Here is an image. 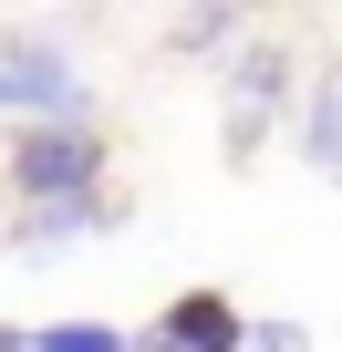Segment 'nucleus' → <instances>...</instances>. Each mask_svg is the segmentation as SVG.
Segmentation results:
<instances>
[{
	"mask_svg": "<svg viewBox=\"0 0 342 352\" xmlns=\"http://www.w3.org/2000/svg\"><path fill=\"white\" fill-rule=\"evenodd\" d=\"M104 135L83 124V114H21V135H11V187L42 208V197H73V187H104Z\"/></svg>",
	"mask_w": 342,
	"mask_h": 352,
	"instance_id": "f257e3e1",
	"label": "nucleus"
},
{
	"mask_svg": "<svg viewBox=\"0 0 342 352\" xmlns=\"http://www.w3.org/2000/svg\"><path fill=\"white\" fill-rule=\"evenodd\" d=\"M301 155H311V166H342V73H321V94H311V114H301Z\"/></svg>",
	"mask_w": 342,
	"mask_h": 352,
	"instance_id": "39448f33",
	"label": "nucleus"
},
{
	"mask_svg": "<svg viewBox=\"0 0 342 352\" xmlns=\"http://www.w3.org/2000/svg\"><path fill=\"white\" fill-rule=\"evenodd\" d=\"M145 342H166V352H249V321L228 311V290H187V300L156 311Z\"/></svg>",
	"mask_w": 342,
	"mask_h": 352,
	"instance_id": "f03ea898",
	"label": "nucleus"
},
{
	"mask_svg": "<svg viewBox=\"0 0 342 352\" xmlns=\"http://www.w3.org/2000/svg\"><path fill=\"white\" fill-rule=\"evenodd\" d=\"M280 104H290V52H270V42H259V52H239V73H228V145L249 155V145H259V124H270Z\"/></svg>",
	"mask_w": 342,
	"mask_h": 352,
	"instance_id": "7ed1b4c3",
	"label": "nucleus"
},
{
	"mask_svg": "<svg viewBox=\"0 0 342 352\" xmlns=\"http://www.w3.org/2000/svg\"><path fill=\"white\" fill-rule=\"evenodd\" d=\"M32 352H125V331L114 321H52V331H32Z\"/></svg>",
	"mask_w": 342,
	"mask_h": 352,
	"instance_id": "423d86ee",
	"label": "nucleus"
},
{
	"mask_svg": "<svg viewBox=\"0 0 342 352\" xmlns=\"http://www.w3.org/2000/svg\"><path fill=\"white\" fill-rule=\"evenodd\" d=\"M94 228H114V208H104L94 187H73V197H42V218L21 228V259H42V249H63V239H94Z\"/></svg>",
	"mask_w": 342,
	"mask_h": 352,
	"instance_id": "20e7f679",
	"label": "nucleus"
}]
</instances>
